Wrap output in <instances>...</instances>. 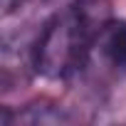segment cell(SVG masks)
<instances>
[{"label":"cell","instance_id":"1","mask_svg":"<svg viewBox=\"0 0 126 126\" xmlns=\"http://www.w3.org/2000/svg\"><path fill=\"white\" fill-rule=\"evenodd\" d=\"M106 20H96L84 0L57 13L40 32L32 52V67L47 79H67L92 52Z\"/></svg>","mask_w":126,"mask_h":126},{"label":"cell","instance_id":"2","mask_svg":"<svg viewBox=\"0 0 126 126\" xmlns=\"http://www.w3.org/2000/svg\"><path fill=\"white\" fill-rule=\"evenodd\" d=\"M94 47L116 74L126 77V20H106L96 35Z\"/></svg>","mask_w":126,"mask_h":126},{"label":"cell","instance_id":"4","mask_svg":"<svg viewBox=\"0 0 126 126\" xmlns=\"http://www.w3.org/2000/svg\"><path fill=\"white\" fill-rule=\"evenodd\" d=\"M25 5V0H3V17H10Z\"/></svg>","mask_w":126,"mask_h":126},{"label":"cell","instance_id":"3","mask_svg":"<svg viewBox=\"0 0 126 126\" xmlns=\"http://www.w3.org/2000/svg\"><path fill=\"white\" fill-rule=\"evenodd\" d=\"M5 124H32V126H59V124H72L74 116L62 109L57 104H49V101H35V104H27L25 109L15 111V114H5L3 116Z\"/></svg>","mask_w":126,"mask_h":126}]
</instances>
